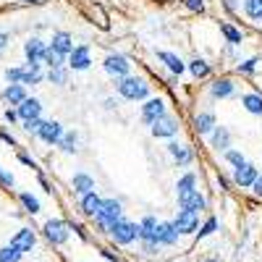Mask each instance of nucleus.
<instances>
[{"mask_svg":"<svg viewBox=\"0 0 262 262\" xmlns=\"http://www.w3.org/2000/svg\"><path fill=\"white\" fill-rule=\"evenodd\" d=\"M191 191H196V176H194V173H184V176L179 179V184H176L179 200H181V196H189Z\"/></svg>","mask_w":262,"mask_h":262,"instance_id":"nucleus-28","label":"nucleus"},{"mask_svg":"<svg viewBox=\"0 0 262 262\" xmlns=\"http://www.w3.org/2000/svg\"><path fill=\"white\" fill-rule=\"evenodd\" d=\"M34 244H37V236H34V231H32V228H18V231H16V236L11 238V247H16L21 254L32 252V249H34Z\"/></svg>","mask_w":262,"mask_h":262,"instance_id":"nucleus-13","label":"nucleus"},{"mask_svg":"<svg viewBox=\"0 0 262 262\" xmlns=\"http://www.w3.org/2000/svg\"><path fill=\"white\" fill-rule=\"evenodd\" d=\"M163 116H168V113H165V102H163L160 97H152V100H147V102L142 105V121H144L147 126H152L155 121H160Z\"/></svg>","mask_w":262,"mask_h":262,"instance_id":"nucleus-6","label":"nucleus"},{"mask_svg":"<svg viewBox=\"0 0 262 262\" xmlns=\"http://www.w3.org/2000/svg\"><path fill=\"white\" fill-rule=\"evenodd\" d=\"M158 60H163L165 66H168V71L170 74H184V69H186V66H184V60L179 58V55H173V53H168V50H158Z\"/></svg>","mask_w":262,"mask_h":262,"instance_id":"nucleus-25","label":"nucleus"},{"mask_svg":"<svg viewBox=\"0 0 262 262\" xmlns=\"http://www.w3.org/2000/svg\"><path fill=\"white\" fill-rule=\"evenodd\" d=\"M63 134H66V131H63V126L58 121H45V123H42V128L37 131V137L45 142V144H58Z\"/></svg>","mask_w":262,"mask_h":262,"instance_id":"nucleus-15","label":"nucleus"},{"mask_svg":"<svg viewBox=\"0 0 262 262\" xmlns=\"http://www.w3.org/2000/svg\"><path fill=\"white\" fill-rule=\"evenodd\" d=\"M42 63H45L48 66V71H53V69H63V66H66V58H60L55 50H45V55H42Z\"/></svg>","mask_w":262,"mask_h":262,"instance_id":"nucleus-30","label":"nucleus"},{"mask_svg":"<svg viewBox=\"0 0 262 262\" xmlns=\"http://www.w3.org/2000/svg\"><path fill=\"white\" fill-rule=\"evenodd\" d=\"M226 8L228 11H236V3H233V0H226Z\"/></svg>","mask_w":262,"mask_h":262,"instance_id":"nucleus-53","label":"nucleus"},{"mask_svg":"<svg viewBox=\"0 0 262 262\" xmlns=\"http://www.w3.org/2000/svg\"><path fill=\"white\" fill-rule=\"evenodd\" d=\"M16 116L21 118V123L34 121V118H42V102H39L37 97H27L24 102L16 107Z\"/></svg>","mask_w":262,"mask_h":262,"instance_id":"nucleus-11","label":"nucleus"},{"mask_svg":"<svg viewBox=\"0 0 262 262\" xmlns=\"http://www.w3.org/2000/svg\"><path fill=\"white\" fill-rule=\"evenodd\" d=\"M3 76L8 84H21V66H11V69H6Z\"/></svg>","mask_w":262,"mask_h":262,"instance_id":"nucleus-39","label":"nucleus"},{"mask_svg":"<svg viewBox=\"0 0 262 262\" xmlns=\"http://www.w3.org/2000/svg\"><path fill=\"white\" fill-rule=\"evenodd\" d=\"M48 48H50V50H55L60 58H69V55H71V50H74V39H71V34H69V32H55Z\"/></svg>","mask_w":262,"mask_h":262,"instance_id":"nucleus-14","label":"nucleus"},{"mask_svg":"<svg viewBox=\"0 0 262 262\" xmlns=\"http://www.w3.org/2000/svg\"><path fill=\"white\" fill-rule=\"evenodd\" d=\"M102 66H105V71L111 74V76H116V79H123L131 71V63H128L126 55H107Z\"/></svg>","mask_w":262,"mask_h":262,"instance_id":"nucleus-9","label":"nucleus"},{"mask_svg":"<svg viewBox=\"0 0 262 262\" xmlns=\"http://www.w3.org/2000/svg\"><path fill=\"white\" fill-rule=\"evenodd\" d=\"M45 50H48V45L39 37H29L24 42V55H27L29 66H42V55H45Z\"/></svg>","mask_w":262,"mask_h":262,"instance_id":"nucleus-8","label":"nucleus"},{"mask_svg":"<svg viewBox=\"0 0 262 262\" xmlns=\"http://www.w3.org/2000/svg\"><path fill=\"white\" fill-rule=\"evenodd\" d=\"M215 126H217V123H215V116L207 113V111L200 113V116H194V131H196V134H202V137L207 134V137H210Z\"/></svg>","mask_w":262,"mask_h":262,"instance_id":"nucleus-22","label":"nucleus"},{"mask_svg":"<svg viewBox=\"0 0 262 262\" xmlns=\"http://www.w3.org/2000/svg\"><path fill=\"white\" fill-rule=\"evenodd\" d=\"M221 32H223V37L231 42V45H242V32H238L236 27H231V24H221Z\"/></svg>","mask_w":262,"mask_h":262,"instance_id":"nucleus-35","label":"nucleus"},{"mask_svg":"<svg viewBox=\"0 0 262 262\" xmlns=\"http://www.w3.org/2000/svg\"><path fill=\"white\" fill-rule=\"evenodd\" d=\"M210 144L217 152H228L231 149V131L226 126H215L212 134H210Z\"/></svg>","mask_w":262,"mask_h":262,"instance_id":"nucleus-16","label":"nucleus"},{"mask_svg":"<svg viewBox=\"0 0 262 262\" xmlns=\"http://www.w3.org/2000/svg\"><path fill=\"white\" fill-rule=\"evenodd\" d=\"M179 205H181V210H191V212H196V215H200L202 210H207V200H205L200 191H191L189 196H181Z\"/></svg>","mask_w":262,"mask_h":262,"instance_id":"nucleus-18","label":"nucleus"},{"mask_svg":"<svg viewBox=\"0 0 262 262\" xmlns=\"http://www.w3.org/2000/svg\"><path fill=\"white\" fill-rule=\"evenodd\" d=\"M71 184H74V191H76L79 196H86V194L95 191V179L90 176V173H76Z\"/></svg>","mask_w":262,"mask_h":262,"instance_id":"nucleus-23","label":"nucleus"},{"mask_svg":"<svg viewBox=\"0 0 262 262\" xmlns=\"http://www.w3.org/2000/svg\"><path fill=\"white\" fill-rule=\"evenodd\" d=\"M184 6L189 11H202L205 8V0H184Z\"/></svg>","mask_w":262,"mask_h":262,"instance_id":"nucleus-44","label":"nucleus"},{"mask_svg":"<svg viewBox=\"0 0 262 262\" xmlns=\"http://www.w3.org/2000/svg\"><path fill=\"white\" fill-rule=\"evenodd\" d=\"M18 160L24 163V165H29V168H37V165H34V160H32V158L27 155V152H18Z\"/></svg>","mask_w":262,"mask_h":262,"instance_id":"nucleus-46","label":"nucleus"},{"mask_svg":"<svg viewBox=\"0 0 262 262\" xmlns=\"http://www.w3.org/2000/svg\"><path fill=\"white\" fill-rule=\"evenodd\" d=\"M21 257H24V254H21L16 247H3V249H0V262H18Z\"/></svg>","mask_w":262,"mask_h":262,"instance_id":"nucleus-37","label":"nucleus"},{"mask_svg":"<svg viewBox=\"0 0 262 262\" xmlns=\"http://www.w3.org/2000/svg\"><path fill=\"white\" fill-rule=\"evenodd\" d=\"M116 86H118V95L123 100H144L149 95V84L144 79H139V76H131V74L118 79Z\"/></svg>","mask_w":262,"mask_h":262,"instance_id":"nucleus-2","label":"nucleus"},{"mask_svg":"<svg viewBox=\"0 0 262 262\" xmlns=\"http://www.w3.org/2000/svg\"><path fill=\"white\" fill-rule=\"evenodd\" d=\"M37 181H39V186H42V189H45L48 194H53V186H50V181L45 179V173H37Z\"/></svg>","mask_w":262,"mask_h":262,"instance_id":"nucleus-45","label":"nucleus"},{"mask_svg":"<svg viewBox=\"0 0 262 262\" xmlns=\"http://www.w3.org/2000/svg\"><path fill=\"white\" fill-rule=\"evenodd\" d=\"M0 186H3V189H13V186H16L13 173H8L6 168H0Z\"/></svg>","mask_w":262,"mask_h":262,"instance_id":"nucleus-42","label":"nucleus"},{"mask_svg":"<svg viewBox=\"0 0 262 262\" xmlns=\"http://www.w3.org/2000/svg\"><path fill=\"white\" fill-rule=\"evenodd\" d=\"M100 205H102V200L97 196V191H92V194L81 196V212H84L86 217H95V215L100 212Z\"/></svg>","mask_w":262,"mask_h":262,"instance_id":"nucleus-27","label":"nucleus"},{"mask_svg":"<svg viewBox=\"0 0 262 262\" xmlns=\"http://www.w3.org/2000/svg\"><path fill=\"white\" fill-rule=\"evenodd\" d=\"M0 139H3L6 144H11V147H16V139H13V134H8V131H0Z\"/></svg>","mask_w":262,"mask_h":262,"instance_id":"nucleus-48","label":"nucleus"},{"mask_svg":"<svg viewBox=\"0 0 262 262\" xmlns=\"http://www.w3.org/2000/svg\"><path fill=\"white\" fill-rule=\"evenodd\" d=\"M173 226L179 228V233H196L200 231V215L191 212V210H179Z\"/></svg>","mask_w":262,"mask_h":262,"instance_id":"nucleus-10","label":"nucleus"},{"mask_svg":"<svg viewBox=\"0 0 262 262\" xmlns=\"http://www.w3.org/2000/svg\"><path fill=\"white\" fill-rule=\"evenodd\" d=\"M42 123H45V121H42V118H34V121H27V123H24V131H29V134H37V131L42 128Z\"/></svg>","mask_w":262,"mask_h":262,"instance_id":"nucleus-43","label":"nucleus"},{"mask_svg":"<svg viewBox=\"0 0 262 262\" xmlns=\"http://www.w3.org/2000/svg\"><path fill=\"white\" fill-rule=\"evenodd\" d=\"M179 228L173 226V223H158V228H155V238H152V242H155L158 247H173L179 242Z\"/></svg>","mask_w":262,"mask_h":262,"instance_id":"nucleus-7","label":"nucleus"},{"mask_svg":"<svg viewBox=\"0 0 262 262\" xmlns=\"http://www.w3.org/2000/svg\"><path fill=\"white\" fill-rule=\"evenodd\" d=\"M102 257H105V259H111V262H123V259H121L118 254H113L111 249H102Z\"/></svg>","mask_w":262,"mask_h":262,"instance_id":"nucleus-49","label":"nucleus"},{"mask_svg":"<svg viewBox=\"0 0 262 262\" xmlns=\"http://www.w3.org/2000/svg\"><path fill=\"white\" fill-rule=\"evenodd\" d=\"M168 152H170L173 158H176L179 165H189V163L194 160L191 147H186V144H181V142H170V144H168Z\"/></svg>","mask_w":262,"mask_h":262,"instance_id":"nucleus-19","label":"nucleus"},{"mask_svg":"<svg viewBox=\"0 0 262 262\" xmlns=\"http://www.w3.org/2000/svg\"><path fill=\"white\" fill-rule=\"evenodd\" d=\"M242 105L247 107L252 116H262V95H257V92H247V95L242 97Z\"/></svg>","mask_w":262,"mask_h":262,"instance_id":"nucleus-29","label":"nucleus"},{"mask_svg":"<svg viewBox=\"0 0 262 262\" xmlns=\"http://www.w3.org/2000/svg\"><path fill=\"white\" fill-rule=\"evenodd\" d=\"M257 176H259V170H257L252 163H247V165H242V168H236V173H233V181H236V186L247 189V186H252V184L257 181Z\"/></svg>","mask_w":262,"mask_h":262,"instance_id":"nucleus-17","label":"nucleus"},{"mask_svg":"<svg viewBox=\"0 0 262 262\" xmlns=\"http://www.w3.org/2000/svg\"><path fill=\"white\" fill-rule=\"evenodd\" d=\"M95 221H97V228L102 233H107L118 221H123V207L118 200H102L100 205V212L95 215Z\"/></svg>","mask_w":262,"mask_h":262,"instance_id":"nucleus-1","label":"nucleus"},{"mask_svg":"<svg viewBox=\"0 0 262 262\" xmlns=\"http://www.w3.org/2000/svg\"><path fill=\"white\" fill-rule=\"evenodd\" d=\"M18 202L24 205V210H27L29 215H37V212H39V200H37V196H32L29 191H21V194H18Z\"/></svg>","mask_w":262,"mask_h":262,"instance_id":"nucleus-31","label":"nucleus"},{"mask_svg":"<svg viewBox=\"0 0 262 262\" xmlns=\"http://www.w3.org/2000/svg\"><path fill=\"white\" fill-rule=\"evenodd\" d=\"M244 13L252 21H262V0H244Z\"/></svg>","mask_w":262,"mask_h":262,"instance_id":"nucleus-32","label":"nucleus"},{"mask_svg":"<svg viewBox=\"0 0 262 262\" xmlns=\"http://www.w3.org/2000/svg\"><path fill=\"white\" fill-rule=\"evenodd\" d=\"M189 71H191L196 79H207V76H210V66H207L202 58H196V60L189 63Z\"/></svg>","mask_w":262,"mask_h":262,"instance_id":"nucleus-34","label":"nucleus"},{"mask_svg":"<svg viewBox=\"0 0 262 262\" xmlns=\"http://www.w3.org/2000/svg\"><path fill=\"white\" fill-rule=\"evenodd\" d=\"M215 228H217V221H215V217H207V221H205V226H202L200 231H196V236H200V238H205V236L215 233Z\"/></svg>","mask_w":262,"mask_h":262,"instance_id":"nucleus-40","label":"nucleus"},{"mask_svg":"<svg viewBox=\"0 0 262 262\" xmlns=\"http://www.w3.org/2000/svg\"><path fill=\"white\" fill-rule=\"evenodd\" d=\"M69 231H71V226L66 221H58V217H50V221L45 223V238L50 244H55V247L69 242Z\"/></svg>","mask_w":262,"mask_h":262,"instance_id":"nucleus-4","label":"nucleus"},{"mask_svg":"<svg viewBox=\"0 0 262 262\" xmlns=\"http://www.w3.org/2000/svg\"><path fill=\"white\" fill-rule=\"evenodd\" d=\"M6 121H8V123H16V121H18V116H16L13 107H8V111H6Z\"/></svg>","mask_w":262,"mask_h":262,"instance_id":"nucleus-50","label":"nucleus"},{"mask_svg":"<svg viewBox=\"0 0 262 262\" xmlns=\"http://www.w3.org/2000/svg\"><path fill=\"white\" fill-rule=\"evenodd\" d=\"M66 60H69V69H74V71H84V69H90V63H92L90 48H86V45H74L71 55L66 58Z\"/></svg>","mask_w":262,"mask_h":262,"instance_id":"nucleus-12","label":"nucleus"},{"mask_svg":"<svg viewBox=\"0 0 262 262\" xmlns=\"http://www.w3.org/2000/svg\"><path fill=\"white\" fill-rule=\"evenodd\" d=\"M3 100H6L8 105H13V111H16V107L27 100V90H24L21 84H8L6 90H3Z\"/></svg>","mask_w":262,"mask_h":262,"instance_id":"nucleus-20","label":"nucleus"},{"mask_svg":"<svg viewBox=\"0 0 262 262\" xmlns=\"http://www.w3.org/2000/svg\"><path fill=\"white\" fill-rule=\"evenodd\" d=\"M257 63H259L257 58H249V60H244V63H238V66H236V71H238V74H254Z\"/></svg>","mask_w":262,"mask_h":262,"instance_id":"nucleus-41","label":"nucleus"},{"mask_svg":"<svg viewBox=\"0 0 262 262\" xmlns=\"http://www.w3.org/2000/svg\"><path fill=\"white\" fill-rule=\"evenodd\" d=\"M107 233H111V238H113L116 244L128 247V244H134L137 238H139V226H137V223H131V221H118Z\"/></svg>","mask_w":262,"mask_h":262,"instance_id":"nucleus-3","label":"nucleus"},{"mask_svg":"<svg viewBox=\"0 0 262 262\" xmlns=\"http://www.w3.org/2000/svg\"><path fill=\"white\" fill-rule=\"evenodd\" d=\"M6 45H8V34H6V32H0V50H3Z\"/></svg>","mask_w":262,"mask_h":262,"instance_id":"nucleus-51","label":"nucleus"},{"mask_svg":"<svg viewBox=\"0 0 262 262\" xmlns=\"http://www.w3.org/2000/svg\"><path fill=\"white\" fill-rule=\"evenodd\" d=\"M116 105H118V100H113V97L105 100V107H116Z\"/></svg>","mask_w":262,"mask_h":262,"instance_id":"nucleus-52","label":"nucleus"},{"mask_svg":"<svg viewBox=\"0 0 262 262\" xmlns=\"http://www.w3.org/2000/svg\"><path fill=\"white\" fill-rule=\"evenodd\" d=\"M205 262H215V259H205Z\"/></svg>","mask_w":262,"mask_h":262,"instance_id":"nucleus-55","label":"nucleus"},{"mask_svg":"<svg viewBox=\"0 0 262 262\" xmlns=\"http://www.w3.org/2000/svg\"><path fill=\"white\" fill-rule=\"evenodd\" d=\"M149 131H152V137H158V139H173L179 134V121L173 116H163L160 121H155L149 126Z\"/></svg>","mask_w":262,"mask_h":262,"instance_id":"nucleus-5","label":"nucleus"},{"mask_svg":"<svg viewBox=\"0 0 262 262\" xmlns=\"http://www.w3.org/2000/svg\"><path fill=\"white\" fill-rule=\"evenodd\" d=\"M210 95L215 97V100H223V97H231L233 95V81L231 79H215L212 84H210Z\"/></svg>","mask_w":262,"mask_h":262,"instance_id":"nucleus-24","label":"nucleus"},{"mask_svg":"<svg viewBox=\"0 0 262 262\" xmlns=\"http://www.w3.org/2000/svg\"><path fill=\"white\" fill-rule=\"evenodd\" d=\"M48 81L50 84H66V81H69V69H66V66H63V69H53V71H48Z\"/></svg>","mask_w":262,"mask_h":262,"instance_id":"nucleus-36","label":"nucleus"},{"mask_svg":"<svg viewBox=\"0 0 262 262\" xmlns=\"http://www.w3.org/2000/svg\"><path fill=\"white\" fill-rule=\"evenodd\" d=\"M252 189H254V194H257L259 200H262V173H259V176H257V181L252 184Z\"/></svg>","mask_w":262,"mask_h":262,"instance_id":"nucleus-47","label":"nucleus"},{"mask_svg":"<svg viewBox=\"0 0 262 262\" xmlns=\"http://www.w3.org/2000/svg\"><path fill=\"white\" fill-rule=\"evenodd\" d=\"M42 79H45V74H42V66H29V63L21 66V86L39 84Z\"/></svg>","mask_w":262,"mask_h":262,"instance_id":"nucleus-21","label":"nucleus"},{"mask_svg":"<svg viewBox=\"0 0 262 262\" xmlns=\"http://www.w3.org/2000/svg\"><path fill=\"white\" fill-rule=\"evenodd\" d=\"M58 147L66 152V155H74L76 152V134L74 131H66V134L60 137V142H58Z\"/></svg>","mask_w":262,"mask_h":262,"instance_id":"nucleus-33","label":"nucleus"},{"mask_svg":"<svg viewBox=\"0 0 262 262\" xmlns=\"http://www.w3.org/2000/svg\"><path fill=\"white\" fill-rule=\"evenodd\" d=\"M21 3H42V0H21Z\"/></svg>","mask_w":262,"mask_h":262,"instance_id":"nucleus-54","label":"nucleus"},{"mask_svg":"<svg viewBox=\"0 0 262 262\" xmlns=\"http://www.w3.org/2000/svg\"><path fill=\"white\" fill-rule=\"evenodd\" d=\"M155 228H158V217H155V215L142 217V223H139V238H142L144 244L155 238Z\"/></svg>","mask_w":262,"mask_h":262,"instance_id":"nucleus-26","label":"nucleus"},{"mask_svg":"<svg viewBox=\"0 0 262 262\" xmlns=\"http://www.w3.org/2000/svg\"><path fill=\"white\" fill-rule=\"evenodd\" d=\"M226 155V160L233 165V168H242V165H247V160H244V155L238 149H228V152H223Z\"/></svg>","mask_w":262,"mask_h":262,"instance_id":"nucleus-38","label":"nucleus"}]
</instances>
